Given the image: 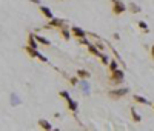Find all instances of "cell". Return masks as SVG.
<instances>
[{
    "label": "cell",
    "instance_id": "8",
    "mask_svg": "<svg viewBox=\"0 0 154 131\" xmlns=\"http://www.w3.org/2000/svg\"><path fill=\"white\" fill-rule=\"evenodd\" d=\"M40 12H42V14L46 17V19H54V14H53V11H51L48 6H43V5H40Z\"/></svg>",
    "mask_w": 154,
    "mask_h": 131
},
{
    "label": "cell",
    "instance_id": "6",
    "mask_svg": "<svg viewBox=\"0 0 154 131\" xmlns=\"http://www.w3.org/2000/svg\"><path fill=\"white\" fill-rule=\"evenodd\" d=\"M86 48H88V52H89V54H93V56H96V57H100V56H102V51L97 48V45H96V43L88 45Z\"/></svg>",
    "mask_w": 154,
    "mask_h": 131
},
{
    "label": "cell",
    "instance_id": "29",
    "mask_svg": "<svg viewBox=\"0 0 154 131\" xmlns=\"http://www.w3.org/2000/svg\"><path fill=\"white\" fill-rule=\"evenodd\" d=\"M151 57H152V59H154V45H152V46H151Z\"/></svg>",
    "mask_w": 154,
    "mask_h": 131
},
{
    "label": "cell",
    "instance_id": "25",
    "mask_svg": "<svg viewBox=\"0 0 154 131\" xmlns=\"http://www.w3.org/2000/svg\"><path fill=\"white\" fill-rule=\"evenodd\" d=\"M37 59H38V60H42L43 63H46V62H48V59H46V57H45L43 54H40V52H38V56H37Z\"/></svg>",
    "mask_w": 154,
    "mask_h": 131
},
{
    "label": "cell",
    "instance_id": "21",
    "mask_svg": "<svg viewBox=\"0 0 154 131\" xmlns=\"http://www.w3.org/2000/svg\"><path fill=\"white\" fill-rule=\"evenodd\" d=\"M137 25H139V28H140V30H143V31H148V25H146V22L140 20V22H139Z\"/></svg>",
    "mask_w": 154,
    "mask_h": 131
},
{
    "label": "cell",
    "instance_id": "30",
    "mask_svg": "<svg viewBox=\"0 0 154 131\" xmlns=\"http://www.w3.org/2000/svg\"><path fill=\"white\" fill-rule=\"evenodd\" d=\"M111 2H112V3H114V2H117V0H111Z\"/></svg>",
    "mask_w": 154,
    "mask_h": 131
},
{
    "label": "cell",
    "instance_id": "9",
    "mask_svg": "<svg viewBox=\"0 0 154 131\" xmlns=\"http://www.w3.org/2000/svg\"><path fill=\"white\" fill-rule=\"evenodd\" d=\"M66 103H68V110H69V111H72V113H75V111H77V108H79V103H77L74 99H71V97L66 100Z\"/></svg>",
    "mask_w": 154,
    "mask_h": 131
},
{
    "label": "cell",
    "instance_id": "23",
    "mask_svg": "<svg viewBox=\"0 0 154 131\" xmlns=\"http://www.w3.org/2000/svg\"><path fill=\"white\" fill-rule=\"evenodd\" d=\"M69 83H71L72 86H75L77 83H79V76H75V77H71V79H69Z\"/></svg>",
    "mask_w": 154,
    "mask_h": 131
},
{
    "label": "cell",
    "instance_id": "4",
    "mask_svg": "<svg viewBox=\"0 0 154 131\" xmlns=\"http://www.w3.org/2000/svg\"><path fill=\"white\" fill-rule=\"evenodd\" d=\"M63 25H66L65 20H63V19H59V17H54V19L49 20V23L45 26V28H62Z\"/></svg>",
    "mask_w": 154,
    "mask_h": 131
},
{
    "label": "cell",
    "instance_id": "2",
    "mask_svg": "<svg viewBox=\"0 0 154 131\" xmlns=\"http://www.w3.org/2000/svg\"><path fill=\"white\" fill-rule=\"evenodd\" d=\"M128 93H130V88H114V89L108 91V96L111 99H122Z\"/></svg>",
    "mask_w": 154,
    "mask_h": 131
},
{
    "label": "cell",
    "instance_id": "18",
    "mask_svg": "<svg viewBox=\"0 0 154 131\" xmlns=\"http://www.w3.org/2000/svg\"><path fill=\"white\" fill-rule=\"evenodd\" d=\"M77 76H79V79H89L91 77V73L86 70H79L77 71Z\"/></svg>",
    "mask_w": 154,
    "mask_h": 131
},
{
    "label": "cell",
    "instance_id": "31",
    "mask_svg": "<svg viewBox=\"0 0 154 131\" xmlns=\"http://www.w3.org/2000/svg\"><path fill=\"white\" fill-rule=\"evenodd\" d=\"M152 108H154V103H152Z\"/></svg>",
    "mask_w": 154,
    "mask_h": 131
},
{
    "label": "cell",
    "instance_id": "16",
    "mask_svg": "<svg viewBox=\"0 0 154 131\" xmlns=\"http://www.w3.org/2000/svg\"><path fill=\"white\" fill-rule=\"evenodd\" d=\"M28 45L32 46V48H38V42H37V39L34 34H29L28 36Z\"/></svg>",
    "mask_w": 154,
    "mask_h": 131
},
{
    "label": "cell",
    "instance_id": "26",
    "mask_svg": "<svg viewBox=\"0 0 154 131\" xmlns=\"http://www.w3.org/2000/svg\"><path fill=\"white\" fill-rule=\"evenodd\" d=\"M96 45H97V48H99L100 51H102V49H105V46H103V43H102V42H97Z\"/></svg>",
    "mask_w": 154,
    "mask_h": 131
},
{
    "label": "cell",
    "instance_id": "5",
    "mask_svg": "<svg viewBox=\"0 0 154 131\" xmlns=\"http://www.w3.org/2000/svg\"><path fill=\"white\" fill-rule=\"evenodd\" d=\"M71 31H72V36H74V37H77V39H80V37H86V36H88V33H86V31H83L82 28H79V26H72Z\"/></svg>",
    "mask_w": 154,
    "mask_h": 131
},
{
    "label": "cell",
    "instance_id": "11",
    "mask_svg": "<svg viewBox=\"0 0 154 131\" xmlns=\"http://www.w3.org/2000/svg\"><path fill=\"white\" fill-rule=\"evenodd\" d=\"M25 51H26V54L29 56V57H37L38 56V49L37 48H32V46H26V48H25Z\"/></svg>",
    "mask_w": 154,
    "mask_h": 131
},
{
    "label": "cell",
    "instance_id": "15",
    "mask_svg": "<svg viewBox=\"0 0 154 131\" xmlns=\"http://www.w3.org/2000/svg\"><path fill=\"white\" fill-rule=\"evenodd\" d=\"M119 63H120V62H117V59H111V60H109V63H108L109 73H112V71L117 70V68H119Z\"/></svg>",
    "mask_w": 154,
    "mask_h": 131
},
{
    "label": "cell",
    "instance_id": "7",
    "mask_svg": "<svg viewBox=\"0 0 154 131\" xmlns=\"http://www.w3.org/2000/svg\"><path fill=\"white\" fill-rule=\"evenodd\" d=\"M60 36L65 39V40H69L71 39V36H72V31L71 30H68V26L66 25H63L62 28H60Z\"/></svg>",
    "mask_w": 154,
    "mask_h": 131
},
{
    "label": "cell",
    "instance_id": "17",
    "mask_svg": "<svg viewBox=\"0 0 154 131\" xmlns=\"http://www.w3.org/2000/svg\"><path fill=\"white\" fill-rule=\"evenodd\" d=\"M34 36H35V39H37L38 43H42V45H45V46H51V42L48 40V39H45L43 36H38V34H34Z\"/></svg>",
    "mask_w": 154,
    "mask_h": 131
},
{
    "label": "cell",
    "instance_id": "20",
    "mask_svg": "<svg viewBox=\"0 0 154 131\" xmlns=\"http://www.w3.org/2000/svg\"><path fill=\"white\" fill-rule=\"evenodd\" d=\"M100 60H102V63H103V65H108L109 63V57L106 54H103V52H102V56H100Z\"/></svg>",
    "mask_w": 154,
    "mask_h": 131
},
{
    "label": "cell",
    "instance_id": "12",
    "mask_svg": "<svg viewBox=\"0 0 154 131\" xmlns=\"http://www.w3.org/2000/svg\"><path fill=\"white\" fill-rule=\"evenodd\" d=\"M128 9H130V12H133V14H139V12L142 11V8H140L137 3H134V2H131L130 5H128Z\"/></svg>",
    "mask_w": 154,
    "mask_h": 131
},
{
    "label": "cell",
    "instance_id": "24",
    "mask_svg": "<svg viewBox=\"0 0 154 131\" xmlns=\"http://www.w3.org/2000/svg\"><path fill=\"white\" fill-rule=\"evenodd\" d=\"M80 86L83 88V91H85V93H88V83L85 82V79H80Z\"/></svg>",
    "mask_w": 154,
    "mask_h": 131
},
{
    "label": "cell",
    "instance_id": "10",
    "mask_svg": "<svg viewBox=\"0 0 154 131\" xmlns=\"http://www.w3.org/2000/svg\"><path fill=\"white\" fill-rule=\"evenodd\" d=\"M130 113H131V117H133V122H136V123L142 122V116H140V114L137 113V110H136V108H131V110H130Z\"/></svg>",
    "mask_w": 154,
    "mask_h": 131
},
{
    "label": "cell",
    "instance_id": "13",
    "mask_svg": "<svg viewBox=\"0 0 154 131\" xmlns=\"http://www.w3.org/2000/svg\"><path fill=\"white\" fill-rule=\"evenodd\" d=\"M38 126L43 128V129H46V131H51V129H53V125H51L48 120H45V119H40V120H38Z\"/></svg>",
    "mask_w": 154,
    "mask_h": 131
},
{
    "label": "cell",
    "instance_id": "3",
    "mask_svg": "<svg viewBox=\"0 0 154 131\" xmlns=\"http://www.w3.org/2000/svg\"><path fill=\"white\" fill-rule=\"evenodd\" d=\"M128 9V6L122 2V0H117V2H114L112 3V12L116 16H120V14H123V12Z\"/></svg>",
    "mask_w": 154,
    "mask_h": 131
},
{
    "label": "cell",
    "instance_id": "19",
    "mask_svg": "<svg viewBox=\"0 0 154 131\" xmlns=\"http://www.w3.org/2000/svg\"><path fill=\"white\" fill-rule=\"evenodd\" d=\"M59 96L62 97V99H65V100H68L71 96H69V93H68V91H65V89H62L60 91V93H59Z\"/></svg>",
    "mask_w": 154,
    "mask_h": 131
},
{
    "label": "cell",
    "instance_id": "27",
    "mask_svg": "<svg viewBox=\"0 0 154 131\" xmlns=\"http://www.w3.org/2000/svg\"><path fill=\"white\" fill-rule=\"evenodd\" d=\"M11 99H12V103H14V105L17 103V100H16V99H17V96H16V94H12V96H11Z\"/></svg>",
    "mask_w": 154,
    "mask_h": 131
},
{
    "label": "cell",
    "instance_id": "28",
    "mask_svg": "<svg viewBox=\"0 0 154 131\" xmlns=\"http://www.w3.org/2000/svg\"><path fill=\"white\" fill-rule=\"evenodd\" d=\"M31 3H35V5H40V0H31Z\"/></svg>",
    "mask_w": 154,
    "mask_h": 131
},
{
    "label": "cell",
    "instance_id": "1",
    "mask_svg": "<svg viewBox=\"0 0 154 131\" xmlns=\"http://www.w3.org/2000/svg\"><path fill=\"white\" fill-rule=\"evenodd\" d=\"M123 80H125V73L122 71V70H116V71H112L111 74H109V82L112 83V85H120V83H123Z\"/></svg>",
    "mask_w": 154,
    "mask_h": 131
},
{
    "label": "cell",
    "instance_id": "22",
    "mask_svg": "<svg viewBox=\"0 0 154 131\" xmlns=\"http://www.w3.org/2000/svg\"><path fill=\"white\" fill-rule=\"evenodd\" d=\"M79 43H80V45H85V46L91 45V43H89V40H88L86 37H80V39H79Z\"/></svg>",
    "mask_w": 154,
    "mask_h": 131
},
{
    "label": "cell",
    "instance_id": "14",
    "mask_svg": "<svg viewBox=\"0 0 154 131\" xmlns=\"http://www.w3.org/2000/svg\"><path fill=\"white\" fill-rule=\"evenodd\" d=\"M133 100L137 102V103H142V105H149L148 99H145L143 96H139V94H134V96H133Z\"/></svg>",
    "mask_w": 154,
    "mask_h": 131
}]
</instances>
